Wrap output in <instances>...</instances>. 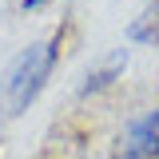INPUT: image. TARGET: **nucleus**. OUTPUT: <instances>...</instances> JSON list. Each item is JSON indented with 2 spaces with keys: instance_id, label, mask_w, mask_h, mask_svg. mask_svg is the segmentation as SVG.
<instances>
[{
  "instance_id": "obj_1",
  "label": "nucleus",
  "mask_w": 159,
  "mask_h": 159,
  "mask_svg": "<svg viewBox=\"0 0 159 159\" xmlns=\"http://www.w3.org/2000/svg\"><path fill=\"white\" fill-rule=\"evenodd\" d=\"M56 56H60V36L44 40V44H32V48H24L12 60L8 80H4V107H8V116L28 111V103L40 96V88H44V80L52 72Z\"/></svg>"
},
{
  "instance_id": "obj_2",
  "label": "nucleus",
  "mask_w": 159,
  "mask_h": 159,
  "mask_svg": "<svg viewBox=\"0 0 159 159\" xmlns=\"http://www.w3.org/2000/svg\"><path fill=\"white\" fill-rule=\"evenodd\" d=\"M127 68V48H116L111 56L99 64L96 72H88V84H84V96H92V92H99V88H107V84H116L119 72Z\"/></svg>"
},
{
  "instance_id": "obj_3",
  "label": "nucleus",
  "mask_w": 159,
  "mask_h": 159,
  "mask_svg": "<svg viewBox=\"0 0 159 159\" xmlns=\"http://www.w3.org/2000/svg\"><path fill=\"white\" fill-rule=\"evenodd\" d=\"M40 4H44V0H24V12H28V8H40Z\"/></svg>"
}]
</instances>
